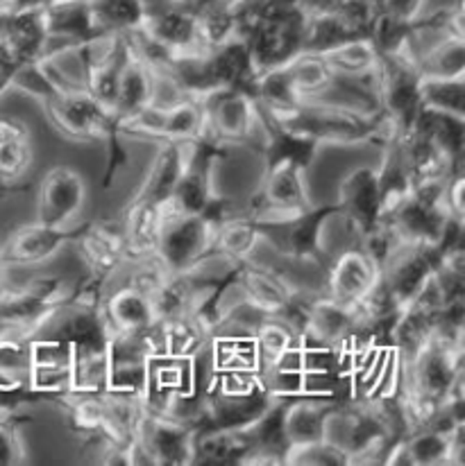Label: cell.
<instances>
[{"label":"cell","mask_w":465,"mask_h":466,"mask_svg":"<svg viewBox=\"0 0 465 466\" xmlns=\"http://www.w3.org/2000/svg\"><path fill=\"white\" fill-rule=\"evenodd\" d=\"M218 225L204 213H170L164 216L157 258L170 274L191 272L209 258Z\"/></svg>","instance_id":"cell-1"},{"label":"cell","mask_w":465,"mask_h":466,"mask_svg":"<svg viewBox=\"0 0 465 466\" xmlns=\"http://www.w3.org/2000/svg\"><path fill=\"white\" fill-rule=\"evenodd\" d=\"M46 114L55 127L73 141H102L119 138V120L114 114L102 109L87 91L64 93L44 100Z\"/></svg>","instance_id":"cell-2"},{"label":"cell","mask_w":465,"mask_h":466,"mask_svg":"<svg viewBox=\"0 0 465 466\" xmlns=\"http://www.w3.org/2000/svg\"><path fill=\"white\" fill-rule=\"evenodd\" d=\"M204 106L207 127L204 132L216 138L222 146L230 143H248L257 137L254 129L259 127L257 105L253 96L241 88H218L200 97Z\"/></svg>","instance_id":"cell-3"},{"label":"cell","mask_w":465,"mask_h":466,"mask_svg":"<svg viewBox=\"0 0 465 466\" xmlns=\"http://www.w3.org/2000/svg\"><path fill=\"white\" fill-rule=\"evenodd\" d=\"M341 216V207H311L293 218L271 222H257L262 238H266L277 251L293 260H311L320 254V229L325 220Z\"/></svg>","instance_id":"cell-4"},{"label":"cell","mask_w":465,"mask_h":466,"mask_svg":"<svg viewBox=\"0 0 465 466\" xmlns=\"http://www.w3.org/2000/svg\"><path fill=\"white\" fill-rule=\"evenodd\" d=\"M134 440L150 453L155 464L182 466L193 462L195 431L169 414H150L143 410Z\"/></svg>","instance_id":"cell-5"},{"label":"cell","mask_w":465,"mask_h":466,"mask_svg":"<svg viewBox=\"0 0 465 466\" xmlns=\"http://www.w3.org/2000/svg\"><path fill=\"white\" fill-rule=\"evenodd\" d=\"M87 184L71 167H53L39 184V216L36 222L57 229H68L82 211Z\"/></svg>","instance_id":"cell-6"},{"label":"cell","mask_w":465,"mask_h":466,"mask_svg":"<svg viewBox=\"0 0 465 466\" xmlns=\"http://www.w3.org/2000/svg\"><path fill=\"white\" fill-rule=\"evenodd\" d=\"M338 207L359 238L379 225L381 186L375 167H356L343 179L338 188Z\"/></svg>","instance_id":"cell-7"},{"label":"cell","mask_w":465,"mask_h":466,"mask_svg":"<svg viewBox=\"0 0 465 466\" xmlns=\"http://www.w3.org/2000/svg\"><path fill=\"white\" fill-rule=\"evenodd\" d=\"M234 286L239 288L243 299H248L266 315H282L295 295V288L282 274L253 263L250 258L239 263Z\"/></svg>","instance_id":"cell-8"},{"label":"cell","mask_w":465,"mask_h":466,"mask_svg":"<svg viewBox=\"0 0 465 466\" xmlns=\"http://www.w3.org/2000/svg\"><path fill=\"white\" fill-rule=\"evenodd\" d=\"M82 225L76 229H57V227L35 225L21 227L18 231H14V236L9 238L7 251H5L3 260L5 265H21V268H30V265H39L44 260L53 258L59 251V247L67 245L68 240H76L80 236Z\"/></svg>","instance_id":"cell-9"},{"label":"cell","mask_w":465,"mask_h":466,"mask_svg":"<svg viewBox=\"0 0 465 466\" xmlns=\"http://www.w3.org/2000/svg\"><path fill=\"white\" fill-rule=\"evenodd\" d=\"M250 428H200L193 440V462L204 466L243 464L253 453Z\"/></svg>","instance_id":"cell-10"},{"label":"cell","mask_w":465,"mask_h":466,"mask_svg":"<svg viewBox=\"0 0 465 466\" xmlns=\"http://www.w3.org/2000/svg\"><path fill=\"white\" fill-rule=\"evenodd\" d=\"M377 268L361 249H350L334 260L327 279V295L355 309L377 279Z\"/></svg>","instance_id":"cell-11"},{"label":"cell","mask_w":465,"mask_h":466,"mask_svg":"<svg viewBox=\"0 0 465 466\" xmlns=\"http://www.w3.org/2000/svg\"><path fill=\"white\" fill-rule=\"evenodd\" d=\"M355 326V309L338 304L329 295L311 297L306 309V326L302 339L341 349Z\"/></svg>","instance_id":"cell-12"},{"label":"cell","mask_w":465,"mask_h":466,"mask_svg":"<svg viewBox=\"0 0 465 466\" xmlns=\"http://www.w3.org/2000/svg\"><path fill=\"white\" fill-rule=\"evenodd\" d=\"M100 312L105 317V324L109 333H141L157 324L155 309H152L150 297L132 286H125L120 290L111 292L100 304Z\"/></svg>","instance_id":"cell-13"},{"label":"cell","mask_w":465,"mask_h":466,"mask_svg":"<svg viewBox=\"0 0 465 466\" xmlns=\"http://www.w3.org/2000/svg\"><path fill=\"white\" fill-rule=\"evenodd\" d=\"M189 155L191 141H164V147L157 152L146 181H143L134 198L150 199V202L157 204L169 202L170 195L178 188L180 179H182Z\"/></svg>","instance_id":"cell-14"},{"label":"cell","mask_w":465,"mask_h":466,"mask_svg":"<svg viewBox=\"0 0 465 466\" xmlns=\"http://www.w3.org/2000/svg\"><path fill=\"white\" fill-rule=\"evenodd\" d=\"M336 405L338 400L305 394L288 399L286 410H284V435H286L288 449L323 440L325 421Z\"/></svg>","instance_id":"cell-15"},{"label":"cell","mask_w":465,"mask_h":466,"mask_svg":"<svg viewBox=\"0 0 465 466\" xmlns=\"http://www.w3.org/2000/svg\"><path fill=\"white\" fill-rule=\"evenodd\" d=\"M30 371V339L21 335H0V394H32Z\"/></svg>","instance_id":"cell-16"},{"label":"cell","mask_w":465,"mask_h":466,"mask_svg":"<svg viewBox=\"0 0 465 466\" xmlns=\"http://www.w3.org/2000/svg\"><path fill=\"white\" fill-rule=\"evenodd\" d=\"M259 240H262V229L254 218L232 216L218 225L212 254L221 256L227 263H243L253 256Z\"/></svg>","instance_id":"cell-17"},{"label":"cell","mask_w":465,"mask_h":466,"mask_svg":"<svg viewBox=\"0 0 465 466\" xmlns=\"http://www.w3.org/2000/svg\"><path fill=\"white\" fill-rule=\"evenodd\" d=\"M152 100V71L134 57L128 48V59L119 76V91H116V120L137 114Z\"/></svg>","instance_id":"cell-18"},{"label":"cell","mask_w":465,"mask_h":466,"mask_svg":"<svg viewBox=\"0 0 465 466\" xmlns=\"http://www.w3.org/2000/svg\"><path fill=\"white\" fill-rule=\"evenodd\" d=\"M32 163V143L26 125L0 116V181L18 179Z\"/></svg>","instance_id":"cell-19"},{"label":"cell","mask_w":465,"mask_h":466,"mask_svg":"<svg viewBox=\"0 0 465 466\" xmlns=\"http://www.w3.org/2000/svg\"><path fill=\"white\" fill-rule=\"evenodd\" d=\"M323 57L334 73L350 77L372 76L379 66V53H377L368 36L346 41V44L323 53Z\"/></svg>","instance_id":"cell-20"},{"label":"cell","mask_w":465,"mask_h":466,"mask_svg":"<svg viewBox=\"0 0 465 466\" xmlns=\"http://www.w3.org/2000/svg\"><path fill=\"white\" fill-rule=\"evenodd\" d=\"M204 127H207V118H204L202 100L186 96L166 109L161 141H195L202 137Z\"/></svg>","instance_id":"cell-21"},{"label":"cell","mask_w":465,"mask_h":466,"mask_svg":"<svg viewBox=\"0 0 465 466\" xmlns=\"http://www.w3.org/2000/svg\"><path fill=\"white\" fill-rule=\"evenodd\" d=\"M93 21L105 35H128L143 25V0H89Z\"/></svg>","instance_id":"cell-22"},{"label":"cell","mask_w":465,"mask_h":466,"mask_svg":"<svg viewBox=\"0 0 465 466\" xmlns=\"http://www.w3.org/2000/svg\"><path fill=\"white\" fill-rule=\"evenodd\" d=\"M422 77H463L465 36H450L416 62Z\"/></svg>","instance_id":"cell-23"},{"label":"cell","mask_w":465,"mask_h":466,"mask_svg":"<svg viewBox=\"0 0 465 466\" xmlns=\"http://www.w3.org/2000/svg\"><path fill=\"white\" fill-rule=\"evenodd\" d=\"M420 106L465 116V76L463 77H422Z\"/></svg>","instance_id":"cell-24"},{"label":"cell","mask_w":465,"mask_h":466,"mask_svg":"<svg viewBox=\"0 0 465 466\" xmlns=\"http://www.w3.org/2000/svg\"><path fill=\"white\" fill-rule=\"evenodd\" d=\"M452 435H443V432L431 431V428H427V426L416 428V431L408 432V435L404 437V441H407L408 455H411V464L413 466L450 464V453H452Z\"/></svg>","instance_id":"cell-25"},{"label":"cell","mask_w":465,"mask_h":466,"mask_svg":"<svg viewBox=\"0 0 465 466\" xmlns=\"http://www.w3.org/2000/svg\"><path fill=\"white\" fill-rule=\"evenodd\" d=\"M284 464H305V466H338L350 464L347 455L338 451L336 446L327 444L325 440L311 441V444L291 446L286 451V460Z\"/></svg>","instance_id":"cell-26"},{"label":"cell","mask_w":465,"mask_h":466,"mask_svg":"<svg viewBox=\"0 0 465 466\" xmlns=\"http://www.w3.org/2000/svg\"><path fill=\"white\" fill-rule=\"evenodd\" d=\"M21 460V444L12 421H0V466Z\"/></svg>","instance_id":"cell-27"}]
</instances>
